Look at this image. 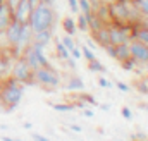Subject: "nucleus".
<instances>
[{
	"label": "nucleus",
	"mask_w": 148,
	"mask_h": 141,
	"mask_svg": "<svg viewBox=\"0 0 148 141\" xmlns=\"http://www.w3.org/2000/svg\"><path fill=\"white\" fill-rule=\"evenodd\" d=\"M24 129H28V131H31V129H33V124L26 120V122H24Z\"/></svg>",
	"instance_id": "44"
},
{
	"label": "nucleus",
	"mask_w": 148,
	"mask_h": 141,
	"mask_svg": "<svg viewBox=\"0 0 148 141\" xmlns=\"http://www.w3.org/2000/svg\"><path fill=\"white\" fill-rule=\"evenodd\" d=\"M14 59H16V57L7 59V57L3 55V52L0 50V79H3V77H7V76L10 74V67H12Z\"/></svg>",
	"instance_id": "12"
},
{
	"label": "nucleus",
	"mask_w": 148,
	"mask_h": 141,
	"mask_svg": "<svg viewBox=\"0 0 148 141\" xmlns=\"http://www.w3.org/2000/svg\"><path fill=\"white\" fill-rule=\"evenodd\" d=\"M23 95H24V84L16 81L10 74L2 79L0 100L3 103V110H7V112L16 110L19 107V103H21V100H23Z\"/></svg>",
	"instance_id": "1"
},
{
	"label": "nucleus",
	"mask_w": 148,
	"mask_h": 141,
	"mask_svg": "<svg viewBox=\"0 0 148 141\" xmlns=\"http://www.w3.org/2000/svg\"><path fill=\"white\" fill-rule=\"evenodd\" d=\"M102 107V110H110V105L109 103H103V105H100Z\"/></svg>",
	"instance_id": "46"
},
{
	"label": "nucleus",
	"mask_w": 148,
	"mask_h": 141,
	"mask_svg": "<svg viewBox=\"0 0 148 141\" xmlns=\"http://www.w3.org/2000/svg\"><path fill=\"white\" fill-rule=\"evenodd\" d=\"M28 2H29V5H31V9H35V7H36L38 3H40V0H28Z\"/></svg>",
	"instance_id": "43"
},
{
	"label": "nucleus",
	"mask_w": 148,
	"mask_h": 141,
	"mask_svg": "<svg viewBox=\"0 0 148 141\" xmlns=\"http://www.w3.org/2000/svg\"><path fill=\"white\" fill-rule=\"evenodd\" d=\"M103 50L109 53V57L110 59H114V55H115V45H112V43H109L107 47H103Z\"/></svg>",
	"instance_id": "32"
},
{
	"label": "nucleus",
	"mask_w": 148,
	"mask_h": 141,
	"mask_svg": "<svg viewBox=\"0 0 148 141\" xmlns=\"http://www.w3.org/2000/svg\"><path fill=\"white\" fill-rule=\"evenodd\" d=\"M3 110V103H2V100H0V112Z\"/></svg>",
	"instance_id": "48"
},
{
	"label": "nucleus",
	"mask_w": 148,
	"mask_h": 141,
	"mask_svg": "<svg viewBox=\"0 0 148 141\" xmlns=\"http://www.w3.org/2000/svg\"><path fill=\"white\" fill-rule=\"evenodd\" d=\"M136 90H138L140 93H143V95H148V84L145 83V79H143V81H140V83L136 84Z\"/></svg>",
	"instance_id": "30"
},
{
	"label": "nucleus",
	"mask_w": 148,
	"mask_h": 141,
	"mask_svg": "<svg viewBox=\"0 0 148 141\" xmlns=\"http://www.w3.org/2000/svg\"><path fill=\"white\" fill-rule=\"evenodd\" d=\"M110 2H112V0H110Z\"/></svg>",
	"instance_id": "50"
},
{
	"label": "nucleus",
	"mask_w": 148,
	"mask_h": 141,
	"mask_svg": "<svg viewBox=\"0 0 148 141\" xmlns=\"http://www.w3.org/2000/svg\"><path fill=\"white\" fill-rule=\"evenodd\" d=\"M98 84H100V88H105V90H110V88H114V84H112L109 79H105L103 76H100V77H98Z\"/></svg>",
	"instance_id": "28"
},
{
	"label": "nucleus",
	"mask_w": 148,
	"mask_h": 141,
	"mask_svg": "<svg viewBox=\"0 0 148 141\" xmlns=\"http://www.w3.org/2000/svg\"><path fill=\"white\" fill-rule=\"evenodd\" d=\"M2 2H3V0H0V3H2Z\"/></svg>",
	"instance_id": "49"
},
{
	"label": "nucleus",
	"mask_w": 148,
	"mask_h": 141,
	"mask_svg": "<svg viewBox=\"0 0 148 141\" xmlns=\"http://www.w3.org/2000/svg\"><path fill=\"white\" fill-rule=\"evenodd\" d=\"M9 7H10V10H12V14H14V9L17 7V3H19V0H3Z\"/></svg>",
	"instance_id": "36"
},
{
	"label": "nucleus",
	"mask_w": 148,
	"mask_h": 141,
	"mask_svg": "<svg viewBox=\"0 0 148 141\" xmlns=\"http://www.w3.org/2000/svg\"><path fill=\"white\" fill-rule=\"evenodd\" d=\"M64 62H66V64H67V66H69V67H71L73 70H76V62H74V60L71 59V57H69V59H66Z\"/></svg>",
	"instance_id": "38"
},
{
	"label": "nucleus",
	"mask_w": 148,
	"mask_h": 141,
	"mask_svg": "<svg viewBox=\"0 0 148 141\" xmlns=\"http://www.w3.org/2000/svg\"><path fill=\"white\" fill-rule=\"evenodd\" d=\"M76 28H77L79 31H84V33H88V31H90V28H88V17H86V14H81V12H79V16L76 17Z\"/></svg>",
	"instance_id": "17"
},
{
	"label": "nucleus",
	"mask_w": 148,
	"mask_h": 141,
	"mask_svg": "<svg viewBox=\"0 0 148 141\" xmlns=\"http://www.w3.org/2000/svg\"><path fill=\"white\" fill-rule=\"evenodd\" d=\"M131 141H148L145 133H133L131 134Z\"/></svg>",
	"instance_id": "29"
},
{
	"label": "nucleus",
	"mask_w": 148,
	"mask_h": 141,
	"mask_svg": "<svg viewBox=\"0 0 148 141\" xmlns=\"http://www.w3.org/2000/svg\"><path fill=\"white\" fill-rule=\"evenodd\" d=\"M90 2H91V5H93V7H97L98 3H102V2H110V0H90Z\"/></svg>",
	"instance_id": "41"
},
{
	"label": "nucleus",
	"mask_w": 148,
	"mask_h": 141,
	"mask_svg": "<svg viewBox=\"0 0 148 141\" xmlns=\"http://www.w3.org/2000/svg\"><path fill=\"white\" fill-rule=\"evenodd\" d=\"M79 48H81V53H83V59H86L88 62H90V60H93V59H97V57H95V52H93L91 48H88L86 45H79Z\"/></svg>",
	"instance_id": "23"
},
{
	"label": "nucleus",
	"mask_w": 148,
	"mask_h": 141,
	"mask_svg": "<svg viewBox=\"0 0 148 141\" xmlns=\"http://www.w3.org/2000/svg\"><path fill=\"white\" fill-rule=\"evenodd\" d=\"M121 114H122V117H124L126 120H133V112H131V110H129L127 107H122Z\"/></svg>",
	"instance_id": "31"
},
{
	"label": "nucleus",
	"mask_w": 148,
	"mask_h": 141,
	"mask_svg": "<svg viewBox=\"0 0 148 141\" xmlns=\"http://www.w3.org/2000/svg\"><path fill=\"white\" fill-rule=\"evenodd\" d=\"M71 55H73L74 59H83V53H81V48H79L77 45H76V47H74L73 50H71Z\"/></svg>",
	"instance_id": "33"
},
{
	"label": "nucleus",
	"mask_w": 148,
	"mask_h": 141,
	"mask_svg": "<svg viewBox=\"0 0 148 141\" xmlns=\"http://www.w3.org/2000/svg\"><path fill=\"white\" fill-rule=\"evenodd\" d=\"M55 23H57V14H55L52 5L38 3L35 9H31L28 24H29L33 33L41 31V29H53Z\"/></svg>",
	"instance_id": "2"
},
{
	"label": "nucleus",
	"mask_w": 148,
	"mask_h": 141,
	"mask_svg": "<svg viewBox=\"0 0 148 141\" xmlns=\"http://www.w3.org/2000/svg\"><path fill=\"white\" fill-rule=\"evenodd\" d=\"M91 38L97 41V45H100L102 48L103 47H107L109 43H110V38H109V29H107V26H102L98 31H91Z\"/></svg>",
	"instance_id": "10"
},
{
	"label": "nucleus",
	"mask_w": 148,
	"mask_h": 141,
	"mask_svg": "<svg viewBox=\"0 0 148 141\" xmlns=\"http://www.w3.org/2000/svg\"><path fill=\"white\" fill-rule=\"evenodd\" d=\"M33 81L41 86H50V88H59L60 86V76L57 70L48 67H38L33 70Z\"/></svg>",
	"instance_id": "5"
},
{
	"label": "nucleus",
	"mask_w": 148,
	"mask_h": 141,
	"mask_svg": "<svg viewBox=\"0 0 148 141\" xmlns=\"http://www.w3.org/2000/svg\"><path fill=\"white\" fill-rule=\"evenodd\" d=\"M93 12L102 19L103 24H110V10H109V2H102L97 7H93Z\"/></svg>",
	"instance_id": "11"
},
{
	"label": "nucleus",
	"mask_w": 148,
	"mask_h": 141,
	"mask_svg": "<svg viewBox=\"0 0 148 141\" xmlns=\"http://www.w3.org/2000/svg\"><path fill=\"white\" fill-rule=\"evenodd\" d=\"M131 55H129V43H121V45H115V55H114V59L117 60V62H122V60H126V59H129Z\"/></svg>",
	"instance_id": "15"
},
{
	"label": "nucleus",
	"mask_w": 148,
	"mask_h": 141,
	"mask_svg": "<svg viewBox=\"0 0 148 141\" xmlns=\"http://www.w3.org/2000/svg\"><path fill=\"white\" fill-rule=\"evenodd\" d=\"M60 41L64 43V47L69 50V53H71V50H73L74 47H76V43H74V36H69V35H64L60 38Z\"/></svg>",
	"instance_id": "24"
},
{
	"label": "nucleus",
	"mask_w": 148,
	"mask_h": 141,
	"mask_svg": "<svg viewBox=\"0 0 148 141\" xmlns=\"http://www.w3.org/2000/svg\"><path fill=\"white\" fill-rule=\"evenodd\" d=\"M79 98H81V102H84V103H90V105H93V107H97V105H98L93 95H88V93H83V91H81Z\"/></svg>",
	"instance_id": "25"
},
{
	"label": "nucleus",
	"mask_w": 148,
	"mask_h": 141,
	"mask_svg": "<svg viewBox=\"0 0 148 141\" xmlns=\"http://www.w3.org/2000/svg\"><path fill=\"white\" fill-rule=\"evenodd\" d=\"M140 108H147V110H148V105H143V103H141V105H140Z\"/></svg>",
	"instance_id": "47"
},
{
	"label": "nucleus",
	"mask_w": 148,
	"mask_h": 141,
	"mask_svg": "<svg viewBox=\"0 0 148 141\" xmlns=\"http://www.w3.org/2000/svg\"><path fill=\"white\" fill-rule=\"evenodd\" d=\"M88 70L90 72H105V66L102 64V62H98L97 59H93V60H90L88 62Z\"/></svg>",
	"instance_id": "19"
},
{
	"label": "nucleus",
	"mask_w": 148,
	"mask_h": 141,
	"mask_svg": "<svg viewBox=\"0 0 148 141\" xmlns=\"http://www.w3.org/2000/svg\"><path fill=\"white\" fill-rule=\"evenodd\" d=\"M115 88H117L119 91H122V93H129V91H131V86L126 84V83H122V81H115Z\"/></svg>",
	"instance_id": "27"
},
{
	"label": "nucleus",
	"mask_w": 148,
	"mask_h": 141,
	"mask_svg": "<svg viewBox=\"0 0 148 141\" xmlns=\"http://www.w3.org/2000/svg\"><path fill=\"white\" fill-rule=\"evenodd\" d=\"M50 107L55 112H73L74 108H76L74 103H50Z\"/></svg>",
	"instance_id": "20"
},
{
	"label": "nucleus",
	"mask_w": 148,
	"mask_h": 141,
	"mask_svg": "<svg viewBox=\"0 0 148 141\" xmlns=\"http://www.w3.org/2000/svg\"><path fill=\"white\" fill-rule=\"evenodd\" d=\"M71 131H74V133H81V131H83V127H81V126H77V124H73V126H71Z\"/></svg>",
	"instance_id": "40"
},
{
	"label": "nucleus",
	"mask_w": 148,
	"mask_h": 141,
	"mask_svg": "<svg viewBox=\"0 0 148 141\" xmlns=\"http://www.w3.org/2000/svg\"><path fill=\"white\" fill-rule=\"evenodd\" d=\"M10 76L16 81H19L21 84H31V83H35L33 81V69L28 66V62L21 55L14 59L12 67H10Z\"/></svg>",
	"instance_id": "4"
},
{
	"label": "nucleus",
	"mask_w": 148,
	"mask_h": 141,
	"mask_svg": "<svg viewBox=\"0 0 148 141\" xmlns=\"http://www.w3.org/2000/svg\"><path fill=\"white\" fill-rule=\"evenodd\" d=\"M107 29H109V38H110L112 45H121V43H129L133 38V31H134V26L133 24H107Z\"/></svg>",
	"instance_id": "3"
},
{
	"label": "nucleus",
	"mask_w": 148,
	"mask_h": 141,
	"mask_svg": "<svg viewBox=\"0 0 148 141\" xmlns=\"http://www.w3.org/2000/svg\"><path fill=\"white\" fill-rule=\"evenodd\" d=\"M29 14H31V5L28 0H19L17 7L14 9V19L19 21L21 24H26L28 19H29Z\"/></svg>",
	"instance_id": "7"
},
{
	"label": "nucleus",
	"mask_w": 148,
	"mask_h": 141,
	"mask_svg": "<svg viewBox=\"0 0 148 141\" xmlns=\"http://www.w3.org/2000/svg\"><path fill=\"white\" fill-rule=\"evenodd\" d=\"M86 47H88V48H91V50H93V52H95V50H97V48H98V47H97V45H95V41H93V40H88V45H86Z\"/></svg>",
	"instance_id": "39"
},
{
	"label": "nucleus",
	"mask_w": 148,
	"mask_h": 141,
	"mask_svg": "<svg viewBox=\"0 0 148 141\" xmlns=\"http://www.w3.org/2000/svg\"><path fill=\"white\" fill-rule=\"evenodd\" d=\"M66 90L74 91V93H81V91H84V81L79 76H71L66 84Z\"/></svg>",
	"instance_id": "14"
},
{
	"label": "nucleus",
	"mask_w": 148,
	"mask_h": 141,
	"mask_svg": "<svg viewBox=\"0 0 148 141\" xmlns=\"http://www.w3.org/2000/svg\"><path fill=\"white\" fill-rule=\"evenodd\" d=\"M19 33H21V23L16 21V19H12L10 24L5 28V38H7L9 47H14L16 45V41L19 38Z\"/></svg>",
	"instance_id": "8"
},
{
	"label": "nucleus",
	"mask_w": 148,
	"mask_h": 141,
	"mask_svg": "<svg viewBox=\"0 0 148 141\" xmlns=\"http://www.w3.org/2000/svg\"><path fill=\"white\" fill-rule=\"evenodd\" d=\"M62 29H64V33L69 36H74L76 35V31H77V28H76V21H74V17H64L62 19Z\"/></svg>",
	"instance_id": "16"
},
{
	"label": "nucleus",
	"mask_w": 148,
	"mask_h": 141,
	"mask_svg": "<svg viewBox=\"0 0 148 141\" xmlns=\"http://www.w3.org/2000/svg\"><path fill=\"white\" fill-rule=\"evenodd\" d=\"M129 55L136 64L147 66L148 64V45L138 41V40H131L129 41Z\"/></svg>",
	"instance_id": "6"
},
{
	"label": "nucleus",
	"mask_w": 148,
	"mask_h": 141,
	"mask_svg": "<svg viewBox=\"0 0 148 141\" xmlns=\"http://www.w3.org/2000/svg\"><path fill=\"white\" fill-rule=\"evenodd\" d=\"M55 50H57V55H59L62 60H66V59H69V57H71L69 50L64 47V43H62L60 40H57V43H55Z\"/></svg>",
	"instance_id": "18"
},
{
	"label": "nucleus",
	"mask_w": 148,
	"mask_h": 141,
	"mask_svg": "<svg viewBox=\"0 0 148 141\" xmlns=\"http://www.w3.org/2000/svg\"><path fill=\"white\" fill-rule=\"evenodd\" d=\"M40 3H47V5H52V7H53L55 0H40Z\"/></svg>",
	"instance_id": "42"
},
{
	"label": "nucleus",
	"mask_w": 148,
	"mask_h": 141,
	"mask_svg": "<svg viewBox=\"0 0 148 141\" xmlns=\"http://www.w3.org/2000/svg\"><path fill=\"white\" fill-rule=\"evenodd\" d=\"M67 3H69V7H71V10H73V12H79L77 0H67Z\"/></svg>",
	"instance_id": "35"
},
{
	"label": "nucleus",
	"mask_w": 148,
	"mask_h": 141,
	"mask_svg": "<svg viewBox=\"0 0 148 141\" xmlns=\"http://www.w3.org/2000/svg\"><path fill=\"white\" fill-rule=\"evenodd\" d=\"M121 66H122V69H124V70H134V67H136L138 64H136V62L129 57V59L122 60V62H121Z\"/></svg>",
	"instance_id": "26"
},
{
	"label": "nucleus",
	"mask_w": 148,
	"mask_h": 141,
	"mask_svg": "<svg viewBox=\"0 0 148 141\" xmlns=\"http://www.w3.org/2000/svg\"><path fill=\"white\" fill-rule=\"evenodd\" d=\"M31 140L33 141H50L47 136H43V134H40V133H33V134H31Z\"/></svg>",
	"instance_id": "34"
},
{
	"label": "nucleus",
	"mask_w": 148,
	"mask_h": 141,
	"mask_svg": "<svg viewBox=\"0 0 148 141\" xmlns=\"http://www.w3.org/2000/svg\"><path fill=\"white\" fill-rule=\"evenodd\" d=\"M12 19H14V14H12L10 7L5 2H2L0 3V31H5V28L10 24Z\"/></svg>",
	"instance_id": "9"
},
{
	"label": "nucleus",
	"mask_w": 148,
	"mask_h": 141,
	"mask_svg": "<svg viewBox=\"0 0 148 141\" xmlns=\"http://www.w3.org/2000/svg\"><path fill=\"white\" fill-rule=\"evenodd\" d=\"M83 115H84L86 119H91L95 114H93V110H90V108H84V110H83Z\"/></svg>",
	"instance_id": "37"
},
{
	"label": "nucleus",
	"mask_w": 148,
	"mask_h": 141,
	"mask_svg": "<svg viewBox=\"0 0 148 141\" xmlns=\"http://www.w3.org/2000/svg\"><path fill=\"white\" fill-rule=\"evenodd\" d=\"M77 5H79V12L81 14H90L93 10V5L90 0H77Z\"/></svg>",
	"instance_id": "21"
},
{
	"label": "nucleus",
	"mask_w": 148,
	"mask_h": 141,
	"mask_svg": "<svg viewBox=\"0 0 148 141\" xmlns=\"http://www.w3.org/2000/svg\"><path fill=\"white\" fill-rule=\"evenodd\" d=\"M134 3H136V7H138V10H140L141 17H143V16L148 17V0H134Z\"/></svg>",
	"instance_id": "22"
},
{
	"label": "nucleus",
	"mask_w": 148,
	"mask_h": 141,
	"mask_svg": "<svg viewBox=\"0 0 148 141\" xmlns=\"http://www.w3.org/2000/svg\"><path fill=\"white\" fill-rule=\"evenodd\" d=\"M0 141H21V140H14V138H10V136H2Z\"/></svg>",
	"instance_id": "45"
},
{
	"label": "nucleus",
	"mask_w": 148,
	"mask_h": 141,
	"mask_svg": "<svg viewBox=\"0 0 148 141\" xmlns=\"http://www.w3.org/2000/svg\"><path fill=\"white\" fill-rule=\"evenodd\" d=\"M52 40H53V29H41V31L33 33V41L41 43V45H45V47H47Z\"/></svg>",
	"instance_id": "13"
}]
</instances>
